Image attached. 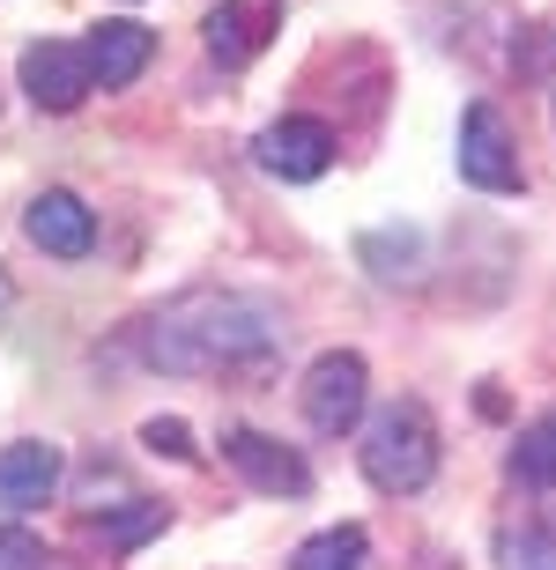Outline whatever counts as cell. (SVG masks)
<instances>
[{
  "label": "cell",
  "mask_w": 556,
  "mask_h": 570,
  "mask_svg": "<svg viewBox=\"0 0 556 570\" xmlns=\"http://www.w3.org/2000/svg\"><path fill=\"white\" fill-rule=\"evenodd\" d=\"M304 401V423L320 430V438H342V430L364 423V401H371V371L357 348H326V356H312V371H304L297 385Z\"/></svg>",
  "instance_id": "cell-3"
},
{
  "label": "cell",
  "mask_w": 556,
  "mask_h": 570,
  "mask_svg": "<svg viewBox=\"0 0 556 570\" xmlns=\"http://www.w3.org/2000/svg\"><path fill=\"white\" fill-rule=\"evenodd\" d=\"M8 304H16V282H8V275H0V312H8Z\"/></svg>",
  "instance_id": "cell-18"
},
{
  "label": "cell",
  "mask_w": 556,
  "mask_h": 570,
  "mask_svg": "<svg viewBox=\"0 0 556 570\" xmlns=\"http://www.w3.org/2000/svg\"><path fill=\"white\" fill-rule=\"evenodd\" d=\"M460 178H468V186H482V193H519V186H527L513 119H505L490 97H475V105L460 111Z\"/></svg>",
  "instance_id": "cell-4"
},
{
  "label": "cell",
  "mask_w": 556,
  "mask_h": 570,
  "mask_svg": "<svg viewBox=\"0 0 556 570\" xmlns=\"http://www.w3.org/2000/svg\"><path fill=\"white\" fill-rule=\"evenodd\" d=\"M82 60L97 75V89H127L142 67L156 60V30L149 22H97L82 38Z\"/></svg>",
  "instance_id": "cell-10"
},
{
  "label": "cell",
  "mask_w": 556,
  "mask_h": 570,
  "mask_svg": "<svg viewBox=\"0 0 556 570\" xmlns=\"http://www.w3.org/2000/svg\"><path fill=\"white\" fill-rule=\"evenodd\" d=\"M16 75H22V89H30V105H38V111H75L89 89H97V75H89V60H82V45H60V38L22 45Z\"/></svg>",
  "instance_id": "cell-6"
},
{
  "label": "cell",
  "mask_w": 556,
  "mask_h": 570,
  "mask_svg": "<svg viewBox=\"0 0 556 570\" xmlns=\"http://www.w3.org/2000/svg\"><path fill=\"white\" fill-rule=\"evenodd\" d=\"M497 563L505 570H556V533L542 519H505L497 527Z\"/></svg>",
  "instance_id": "cell-13"
},
{
  "label": "cell",
  "mask_w": 556,
  "mask_h": 570,
  "mask_svg": "<svg viewBox=\"0 0 556 570\" xmlns=\"http://www.w3.org/2000/svg\"><path fill=\"white\" fill-rule=\"evenodd\" d=\"M142 444H149V452H164V460H193V430L178 423V415H156V423H142Z\"/></svg>",
  "instance_id": "cell-17"
},
{
  "label": "cell",
  "mask_w": 556,
  "mask_h": 570,
  "mask_svg": "<svg viewBox=\"0 0 556 570\" xmlns=\"http://www.w3.org/2000/svg\"><path fill=\"white\" fill-rule=\"evenodd\" d=\"M60 474H67L60 444H45V438L0 444V504H8V511H30V504H45V497L60 489Z\"/></svg>",
  "instance_id": "cell-11"
},
{
  "label": "cell",
  "mask_w": 556,
  "mask_h": 570,
  "mask_svg": "<svg viewBox=\"0 0 556 570\" xmlns=\"http://www.w3.org/2000/svg\"><path fill=\"white\" fill-rule=\"evenodd\" d=\"M142 363L149 371H178V379H231V371H260L290 341L282 304L253 289H186L164 312L134 326Z\"/></svg>",
  "instance_id": "cell-1"
},
{
  "label": "cell",
  "mask_w": 556,
  "mask_h": 570,
  "mask_svg": "<svg viewBox=\"0 0 556 570\" xmlns=\"http://www.w3.org/2000/svg\"><path fill=\"white\" fill-rule=\"evenodd\" d=\"M357 460H364V482L379 489V497H416V489H430V474H438V423H430V407L423 401H386L364 423Z\"/></svg>",
  "instance_id": "cell-2"
},
{
  "label": "cell",
  "mask_w": 556,
  "mask_h": 570,
  "mask_svg": "<svg viewBox=\"0 0 556 570\" xmlns=\"http://www.w3.org/2000/svg\"><path fill=\"white\" fill-rule=\"evenodd\" d=\"M223 460H231L260 497H304V489H312V466H304L290 444L260 438V430H231V438H223Z\"/></svg>",
  "instance_id": "cell-8"
},
{
  "label": "cell",
  "mask_w": 556,
  "mask_h": 570,
  "mask_svg": "<svg viewBox=\"0 0 556 570\" xmlns=\"http://www.w3.org/2000/svg\"><path fill=\"white\" fill-rule=\"evenodd\" d=\"M253 156H260L267 178H282V186H312V178H326V164H334V127L290 111V119H275V127L253 141Z\"/></svg>",
  "instance_id": "cell-5"
},
{
  "label": "cell",
  "mask_w": 556,
  "mask_h": 570,
  "mask_svg": "<svg viewBox=\"0 0 556 570\" xmlns=\"http://www.w3.org/2000/svg\"><path fill=\"white\" fill-rule=\"evenodd\" d=\"M275 30H282L275 0H223V8H208V22H201V38H208V52L223 67H245Z\"/></svg>",
  "instance_id": "cell-9"
},
{
  "label": "cell",
  "mask_w": 556,
  "mask_h": 570,
  "mask_svg": "<svg viewBox=\"0 0 556 570\" xmlns=\"http://www.w3.org/2000/svg\"><path fill=\"white\" fill-rule=\"evenodd\" d=\"M52 556H45L38 533H22V527H0V570H45Z\"/></svg>",
  "instance_id": "cell-16"
},
{
  "label": "cell",
  "mask_w": 556,
  "mask_h": 570,
  "mask_svg": "<svg viewBox=\"0 0 556 570\" xmlns=\"http://www.w3.org/2000/svg\"><path fill=\"white\" fill-rule=\"evenodd\" d=\"M156 527H164V504H134L127 519H97L89 533H97V541H105V549L119 556V549H134V541H149Z\"/></svg>",
  "instance_id": "cell-15"
},
{
  "label": "cell",
  "mask_w": 556,
  "mask_h": 570,
  "mask_svg": "<svg viewBox=\"0 0 556 570\" xmlns=\"http://www.w3.org/2000/svg\"><path fill=\"white\" fill-rule=\"evenodd\" d=\"M364 563H371L364 527H326L312 541H297V556H290V570H364Z\"/></svg>",
  "instance_id": "cell-12"
},
{
  "label": "cell",
  "mask_w": 556,
  "mask_h": 570,
  "mask_svg": "<svg viewBox=\"0 0 556 570\" xmlns=\"http://www.w3.org/2000/svg\"><path fill=\"white\" fill-rule=\"evenodd\" d=\"M22 230H30V245L52 259H82L89 245H97V215L82 208V193L67 186H45L30 208H22Z\"/></svg>",
  "instance_id": "cell-7"
},
{
  "label": "cell",
  "mask_w": 556,
  "mask_h": 570,
  "mask_svg": "<svg viewBox=\"0 0 556 570\" xmlns=\"http://www.w3.org/2000/svg\"><path fill=\"white\" fill-rule=\"evenodd\" d=\"M513 474L527 489H556V415H535L513 444Z\"/></svg>",
  "instance_id": "cell-14"
}]
</instances>
